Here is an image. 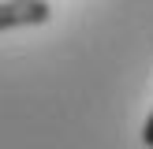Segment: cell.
<instances>
[{"label": "cell", "mask_w": 153, "mask_h": 149, "mask_svg": "<svg viewBox=\"0 0 153 149\" xmlns=\"http://www.w3.org/2000/svg\"><path fill=\"white\" fill-rule=\"evenodd\" d=\"M52 19V7L45 0H4L0 4V30L15 26H45Z\"/></svg>", "instance_id": "cell-1"}, {"label": "cell", "mask_w": 153, "mask_h": 149, "mask_svg": "<svg viewBox=\"0 0 153 149\" xmlns=\"http://www.w3.org/2000/svg\"><path fill=\"white\" fill-rule=\"evenodd\" d=\"M142 142H146V149H153V112H149L146 127H142Z\"/></svg>", "instance_id": "cell-2"}]
</instances>
